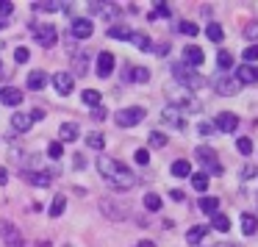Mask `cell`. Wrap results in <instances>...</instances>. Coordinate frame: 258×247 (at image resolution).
I'll return each instance as SVG.
<instances>
[{
    "mask_svg": "<svg viewBox=\"0 0 258 247\" xmlns=\"http://www.w3.org/2000/svg\"><path fill=\"white\" fill-rule=\"evenodd\" d=\"M134 161H139L142 167H145V164H150V153H147L145 147H142V150H136V153H134Z\"/></svg>",
    "mask_w": 258,
    "mask_h": 247,
    "instance_id": "46",
    "label": "cell"
},
{
    "mask_svg": "<svg viewBox=\"0 0 258 247\" xmlns=\"http://www.w3.org/2000/svg\"><path fill=\"white\" fill-rule=\"evenodd\" d=\"M161 195H156V192H147L145 195V208L147 211H161Z\"/></svg>",
    "mask_w": 258,
    "mask_h": 247,
    "instance_id": "29",
    "label": "cell"
},
{
    "mask_svg": "<svg viewBox=\"0 0 258 247\" xmlns=\"http://www.w3.org/2000/svg\"><path fill=\"white\" fill-rule=\"evenodd\" d=\"M23 178L34 186H50V172H28V169H25Z\"/></svg>",
    "mask_w": 258,
    "mask_h": 247,
    "instance_id": "22",
    "label": "cell"
},
{
    "mask_svg": "<svg viewBox=\"0 0 258 247\" xmlns=\"http://www.w3.org/2000/svg\"><path fill=\"white\" fill-rule=\"evenodd\" d=\"M255 203H258V195H255Z\"/></svg>",
    "mask_w": 258,
    "mask_h": 247,
    "instance_id": "57",
    "label": "cell"
},
{
    "mask_svg": "<svg viewBox=\"0 0 258 247\" xmlns=\"http://www.w3.org/2000/svg\"><path fill=\"white\" fill-rule=\"evenodd\" d=\"M236 150H239L241 156H250V153H252V139H250V136H241V139H236Z\"/></svg>",
    "mask_w": 258,
    "mask_h": 247,
    "instance_id": "37",
    "label": "cell"
},
{
    "mask_svg": "<svg viewBox=\"0 0 258 247\" xmlns=\"http://www.w3.org/2000/svg\"><path fill=\"white\" fill-rule=\"evenodd\" d=\"M169 172H172L175 178H189V175H191V164H189V161H183V158H178V161H172Z\"/></svg>",
    "mask_w": 258,
    "mask_h": 247,
    "instance_id": "24",
    "label": "cell"
},
{
    "mask_svg": "<svg viewBox=\"0 0 258 247\" xmlns=\"http://www.w3.org/2000/svg\"><path fill=\"white\" fill-rule=\"evenodd\" d=\"M53 86H56L58 95H73V86H75V78L73 73H53Z\"/></svg>",
    "mask_w": 258,
    "mask_h": 247,
    "instance_id": "9",
    "label": "cell"
},
{
    "mask_svg": "<svg viewBox=\"0 0 258 247\" xmlns=\"http://www.w3.org/2000/svg\"><path fill=\"white\" fill-rule=\"evenodd\" d=\"M197 131H200V136H211L214 134V125L211 122H200V125H197Z\"/></svg>",
    "mask_w": 258,
    "mask_h": 247,
    "instance_id": "50",
    "label": "cell"
},
{
    "mask_svg": "<svg viewBox=\"0 0 258 247\" xmlns=\"http://www.w3.org/2000/svg\"><path fill=\"white\" fill-rule=\"evenodd\" d=\"M214 89H217V95H225V97H230V95H239V89H241V84L233 78V75H219L217 81H214Z\"/></svg>",
    "mask_w": 258,
    "mask_h": 247,
    "instance_id": "7",
    "label": "cell"
},
{
    "mask_svg": "<svg viewBox=\"0 0 258 247\" xmlns=\"http://www.w3.org/2000/svg\"><path fill=\"white\" fill-rule=\"evenodd\" d=\"M0 183H6V169H0Z\"/></svg>",
    "mask_w": 258,
    "mask_h": 247,
    "instance_id": "54",
    "label": "cell"
},
{
    "mask_svg": "<svg viewBox=\"0 0 258 247\" xmlns=\"http://www.w3.org/2000/svg\"><path fill=\"white\" fill-rule=\"evenodd\" d=\"M153 14H150V20H156V17H169V3H153Z\"/></svg>",
    "mask_w": 258,
    "mask_h": 247,
    "instance_id": "40",
    "label": "cell"
},
{
    "mask_svg": "<svg viewBox=\"0 0 258 247\" xmlns=\"http://www.w3.org/2000/svg\"><path fill=\"white\" fill-rule=\"evenodd\" d=\"M214 128L225 131V134H233V131L239 128V117H236L233 111H222V114H217V119H214Z\"/></svg>",
    "mask_w": 258,
    "mask_h": 247,
    "instance_id": "11",
    "label": "cell"
},
{
    "mask_svg": "<svg viewBox=\"0 0 258 247\" xmlns=\"http://www.w3.org/2000/svg\"><path fill=\"white\" fill-rule=\"evenodd\" d=\"M189 178H191V186H195L197 192H206V189H208V180H211L206 172H191Z\"/></svg>",
    "mask_w": 258,
    "mask_h": 247,
    "instance_id": "30",
    "label": "cell"
},
{
    "mask_svg": "<svg viewBox=\"0 0 258 247\" xmlns=\"http://www.w3.org/2000/svg\"><path fill=\"white\" fill-rule=\"evenodd\" d=\"M147 117V111L142 106H128V108H122V111H117V125L119 128H134V125H139L142 119Z\"/></svg>",
    "mask_w": 258,
    "mask_h": 247,
    "instance_id": "4",
    "label": "cell"
},
{
    "mask_svg": "<svg viewBox=\"0 0 258 247\" xmlns=\"http://www.w3.org/2000/svg\"><path fill=\"white\" fill-rule=\"evenodd\" d=\"M161 119L169 125V128H175V131H183L186 128V114L180 111L178 106H172V103H169V106L161 111Z\"/></svg>",
    "mask_w": 258,
    "mask_h": 247,
    "instance_id": "6",
    "label": "cell"
},
{
    "mask_svg": "<svg viewBox=\"0 0 258 247\" xmlns=\"http://www.w3.org/2000/svg\"><path fill=\"white\" fill-rule=\"evenodd\" d=\"M31 34H34V39L39 42L42 47H47V50H50V47L58 42L56 28H53V25H47V23H34V25H31Z\"/></svg>",
    "mask_w": 258,
    "mask_h": 247,
    "instance_id": "3",
    "label": "cell"
},
{
    "mask_svg": "<svg viewBox=\"0 0 258 247\" xmlns=\"http://www.w3.org/2000/svg\"><path fill=\"white\" fill-rule=\"evenodd\" d=\"M86 9H89L92 14H97V17H106V20H111L114 14H119V9L114 6V3H95V0H92V3H86Z\"/></svg>",
    "mask_w": 258,
    "mask_h": 247,
    "instance_id": "15",
    "label": "cell"
},
{
    "mask_svg": "<svg viewBox=\"0 0 258 247\" xmlns=\"http://www.w3.org/2000/svg\"><path fill=\"white\" fill-rule=\"evenodd\" d=\"M241 56H244V64H252V61H258V45H250L244 53H241Z\"/></svg>",
    "mask_w": 258,
    "mask_h": 247,
    "instance_id": "42",
    "label": "cell"
},
{
    "mask_svg": "<svg viewBox=\"0 0 258 247\" xmlns=\"http://www.w3.org/2000/svg\"><path fill=\"white\" fill-rule=\"evenodd\" d=\"M147 139H150V147H167V136H164L161 131H153Z\"/></svg>",
    "mask_w": 258,
    "mask_h": 247,
    "instance_id": "38",
    "label": "cell"
},
{
    "mask_svg": "<svg viewBox=\"0 0 258 247\" xmlns=\"http://www.w3.org/2000/svg\"><path fill=\"white\" fill-rule=\"evenodd\" d=\"M241 230H244L247 236L258 233V217H255V214H250V211L241 214Z\"/></svg>",
    "mask_w": 258,
    "mask_h": 247,
    "instance_id": "21",
    "label": "cell"
},
{
    "mask_svg": "<svg viewBox=\"0 0 258 247\" xmlns=\"http://www.w3.org/2000/svg\"><path fill=\"white\" fill-rule=\"evenodd\" d=\"M97 172H100L103 178H106L114 189H119V192H128V189H134V186H136V175L131 172L125 164L114 161V158H108V156H103L100 161H97Z\"/></svg>",
    "mask_w": 258,
    "mask_h": 247,
    "instance_id": "1",
    "label": "cell"
},
{
    "mask_svg": "<svg viewBox=\"0 0 258 247\" xmlns=\"http://www.w3.org/2000/svg\"><path fill=\"white\" fill-rule=\"evenodd\" d=\"M150 53H156V56L161 58V56H167V53H169V45H167V42H158V45L150 47Z\"/></svg>",
    "mask_w": 258,
    "mask_h": 247,
    "instance_id": "47",
    "label": "cell"
},
{
    "mask_svg": "<svg viewBox=\"0 0 258 247\" xmlns=\"http://www.w3.org/2000/svg\"><path fill=\"white\" fill-rule=\"evenodd\" d=\"M100 208H103V214L106 217H111V219H125L128 217V208L122 206V203H114V200H100Z\"/></svg>",
    "mask_w": 258,
    "mask_h": 247,
    "instance_id": "13",
    "label": "cell"
},
{
    "mask_svg": "<svg viewBox=\"0 0 258 247\" xmlns=\"http://www.w3.org/2000/svg\"><path fill=\"white\" fill-rule=\"evenodd\" d=\"M0 73H3V61H0Z\"/></svg>",
    "mask_w": 258,
    "mask_h": 247,
    "instance_id": "55",
    "label": "cell"
},
{
    "mask_svg": "<svg viewBox=\"0 0 258 247\" xmlns=\"http://www.w3.org/2000/svg\"><path fill=\"white\" fill-rule=\"evenodd\" d=\"M206 36H208V39H211V42H222L225 31L219 28L217 23H208V25H206Z\"/></svg>",
    "mask_w": 258,
    "mask_h": 247,
    "instance_id": "35",
    "label": "cell"
},
{
    "mask_svg": "<svg viewBox=\"0 0 258 247\" xmlns=\"http://www.w3.org/2000/svg\"><path fill=\"white\" fill-rule=\"evenodd\" d=\"M108 117V111L103 106H97V108H92V119H97V122H100V119H106Z\"/></svg>",
    "mask_w": 258,
    "mask_h": 247,
    "instance_id": "49",
    "label": "cell"
},
{
    "mask_svg": "<svg viewBox=\"0 0 258 247\" xmlns=\"http://www.w3.org/2000/svg\"><path fill=\"white\" fill-rule=\"evenodd\" d=\"M86 145H89L92 150H103V147H106V136L97 134V131H92V134L86 136Z\"/></svg>",
    "mask_w": 258,
    "mask_h": 247,
    "instance_id": "32",
    "label": "cell"
},
{
    "mask_svg": "<svg viewBox=\"0 0 258 247\" xmlns=\"http://www.w3.org/2000/svg\"><path fill=\"white\" fill-rule=\"evenodd\" d=\"M169 197H172L175 203H183V200H186V195H183L180 189H172V192H169Z\"/></svg>",
    "mask_w": 258,
    "mask_h": 247,
    "instance_id": "51",
    "label": "cell"
},
{
    "mask_svg": "<svg viewBox=\"0 0 258 247\" xmlns=\"http://www.w3.org/2000/svg\"><path fill=\"white\" fill-rule=\"evenodd\" d=\"M31 125H34V122H31V117H28V114H23V111H14V114H12V128H14V131L25 134V131L31 128Z\"/></svg>",
    "mask_w": 258,
    "mask_h": 247,
    "instance_id": "19",
    "label": "cell"
},
{
    "mask_svg": "<svg viewBox=\"0 0 258 247\" xmlns=\"http://www.w3.org/2000/svg\"><path fill=\"white\" fill-rule=\"evenodd\" d=\"M236 81L239 84H258V67L255 64H241L236 70Z\"/></svg>",
    "mask_w": 258,
    "mask_h": 247,
    "instance_id": "16",
    "label": "cell"
},
{
    "mask_svg": "<svg viewBox=\"0 0 258 247\" xmlns=\"http://www.w3.org/2000/svg\"><path fill=\"white\" fill-rule=\"evenodd\" d=\"M114 56L108 50H103V53H97V61H95V73L100 75V78H108V75L114 73Z\"/></svg>",
    "mask_w": 258,
    "mask_h": 247,
    "instance_id": "10",
    "label": "cell"
},
{
    "mask_svg": "<svg viewBox=\"0 0 258 247\" xmlns=\"http://www.w3.org/2000/svg\"><path fill=\"white\" fill-rule=\"evenodd\" d=\"M73 161H75V169H84V167H86V164H84V156H75Z\"/></svg>",
    "mask_w": 258,
    "mask_h": 247,
    "instance_id": "52",
    "label": "cell"
},
{
    "mask_svg": "<svg viewBox=\"0 0 258 247\" xmlns=\"http://www.w3.org/2000/svg\"><path fill=\"white\" fill-rule=\"evenodd\" d=\"M206 233H208L206 225H195V228L186 230V241H189V244H200V241L206 239Z\"/></svg>",
    "mask_w": 258,
    "mask_h": 247,
    "instance_id": "23",
    "label": "cell"
},
{
    "mask_svg": "<svg viewBox=\"0 0 258 247\" xmlns=\"http://www.w3.org/2000/svg\"><path fill=\"white\" fill-rule=\"evenodd\" d=\"M131 34H134V31H131L128 25H111V28H108V36H111V39H131Z\"/></svg>",
    "mask_w": 258,
    "mask_h": 247,
    "instance_id": "31",
    "label": "cell"
},
{
    "mask_svg": "<svg viewBox=\"0 0 258 247\" xmlns=\"http://www.w3.org/2000/svg\"><path fill=\"white\" fill-rule=\"evenodd\" d=\"M23 97L25 95L17 89V86H3V89H0V103H3V106H20Z\"/></svg>",
    "mask_w": 258,
    "mask_h": 247,
    "instance_id": "14",
    "label": "cell"
},
{
    "mask_svg": "<svg viewBox=\"0 0 258 247\" xmlns=\"http://www.w3.org/2000/svg\"><path fill=\"white\" fill-rule=\"evenodd\" d=\"M0 25H3V20H0Z\"/></svg>",
    "mask_w": 258,
    "mask_h": 247,
    "instance_id": "58",
    "label": "cell"
},
{
    "mask_svg": "<svg viewBox=\"0 0 258 247\" xmlns=\"http://www.w3.org/2000/svg\"><path fill=\"white\" fill-rule=\"evenodd\" d=\"M81 136V128H78V122H64L61 128H58V142H75Z\"/></svg>",
    "mask_w": 258,
    "mask_h": 247,
    "instance_id": "17",
    "label": "cell"
},
{
    "mask_svg": "<svg viewBox=\"0 0 258 247\" xmlns=\"http://www.w3.org/2000/svg\"><path fill=\"white\" fill-rule=\"evenodd\" d=\"M131 42H134V45L136 47H139V50H150V39H147V34H136V31H134V34H131Z\"/></svg>",
    "mask_w": 258,
    "mask_h": 247,
    "instance_id": "36",
    "label": "cell"
},
{
    "mask_svg": "<svg viewBox=\"0 0 258 247\" xmlns=\"http://www.w3.org/2000/svg\"><path fill=\"white\" fill-rule=\"evenodd\" d=\"M258 175V167L255 164H247V167H241V180H250V178H255Z\"/></svg>",
    "mask_w": 258,
    "mask_h": 247,
    "instance_id": "44",
    "label": "cell"
},
{
    "mask_svg": "<svg viewBox=\"0 0 258 247\" xmlns=\"http://www.w3.org/2000/svg\"><path fill=\"white\" fill-rule=\"evenodd\" d=\"M58 9H64V3H53V0H39V3H34V12H58Z\"/></svg>",
    "mask_w": 258,
    "mask_h": 247,
    "instance_id": "34",
    "label": "cell"
},
{
    "mask_svg": "<svg viewBox=\"0 0 258 247\" xmlns=\"http://www.w3.org/2000/svg\"><path fill=\"white\" fill-rule=\"evenodd\" d=\"M28 58H31V50H28V47H17V50H14V61H17V64H25Z\"/></svg>",
    "mask_w": 258,
    "mask_h": 247,
    "instance_id": "43",
    "label": "cell"
},
{
    "mask_svg": "<svg viewBox=\"0 0 258 247\" xmlns=\"http://www.w3.org/2000/svg\"><path fill=\"white\" fill-rule=\"evenodd\" d=\"M47 86V73L45 70H34V73H28V89L31 92H39Z\"/></svg>",
    "mask_w": 258,
    "mask_h": 247,
    "instance_id": "18",
    "label": "cell"
},
{
    "mask_svg": "<svg viewBox=\"0 0 258 247\" xmlns=\"http://www.w3.org/2000/svg\"><path fill=\"white\" fill-rule=\"evenodd\" d=\"M0 239H3V244L6 247H25V239L23 233H20V228L14 222H0Z\"/></svg>",
    "mask_w": 258,
    "mask_h": 247,
    "instance_id": "5",
    "label": "cell"
},
{
    "mask_svg": "<svg viewBox=\"0 0 258 247\" xmlns=\"http://www.w3.org/2000/svg\"><path fill=\"white\" fill-rule=\"evenodd\" d=\"M12 12H14V3H12V0H0V20L9 17Z\"/></svg>",
    "mask_w": 258,
    "mask_h": 247,
    "instance_id": "45",
    "label": "cell"
},
{
    "mask_svg": "<svg viewBox=\"0 0 258 247\" xmlns=\"http://www.w3.org/2000/svg\"><path fill=\"white\" fill-rule=\"evenodd\" d=\"M139 247H156V244H153L150 239H142V241H139Z\"/></svg>",
    "mask_w": 258,
    "mask_h": 247,
    "instance_id": "53",
    "label": "cell"
},
{
    "mask_svg": "<svg viewBox=\"0 0 258 247\" xmlns=\"http://www.w3.org/2000/svg\"><path fill=\"white\" fill-rule=\"evenodd\" d=\"M178 31H180V34H186V36H197V34H200V28H197L195 23H189V20H183V23L178 25Z\"/></svg>",
    "mask_w": 258,
    "mask_h": 247,
    "instance_id": "39",
    "label": "cell"
},
{
    "mask_svg": "<svg viewBox=\"0 0 258 247\" xmlns=\"http://www.w3.org/2000/svg\"><path fill=\"white\" fill-rule=\"evenodd\" d=\"M244 36H247V39H258V23H250V25H247V28H244Z\"/></svg>",
    "mask_w": 258,
    "mask_h": 247,
    "instance_id": "48",
    "label": "cell"
},
{
    "mask_svg": "<svg viewBox=\"0 0 258 247\" xmlns=\"http://www.w3.org/2000/svg\"><path fill=\"white\" fill-rule=\"evenodd\" d=\"M195 158L203 164V167H208V172H211V175H222V164L217 161V153H214V147H206V145L195 147ZM208 172H206V175H208Z\"/></svg>",
    "mask_w": 258,
    "mask_h": 247,
    "instance_id": "2",
    "label": "cell"
},
{
    "mask_svg": "<svg viewBox=\"0 0 258 247\" xmlns=\"http://www.w3.org/2000/svg\"><path fill=\"white\" fill-rule=\"evenodd\" d=\"M64 247H73V244H64Z\"/></svg>",
    "mask_w": 258,
    "mask_h": 247,
    "instance_id": "56",
    "label": "cell"
},
{
    "mask_svg": "<svg viewBox=\"0 0 258 247\" xmlns=\"http://www.w3.org/2000/svg\"><path fill=\"white\" fill-rule=\"evenodd\" d=\"M47 156H50V158H61L64 156V145H61V142H50V145H47Z\"/></svg>",
    "mask_w": 258,
    "mask_h": 247,
    "instance_id": "41",
    "label": "cell"
},
{
    "mask_svg": "<svg viewBox=\"0 0 258 247\" xmlns=\"http://www.w3.org/2000/svg\"><path fill=\"white\" fill-rule=\"evenodd\" d=\"M92 31H95V25H92V20H86V17H75L73 25H70V36H75V39H89Z\"/></svg>",
    "mask_w": 258,
    "mask_h": 247,
    "instance_id": "8",
    "label": "cell"
},
{
    "mask_svg": "<svg viewBox=\"0 0 258 247\" xmlns=\"http://www.w3.org/2000/svg\"><path fill=\"white\" fill-rule=\"evenodd\" d=\"M217 67H219V73L228 75L230 70H233V56H230L228 50H219V53H217Z\"/></svg>",
    "mask_w": 258,
    "mask_h": 247,
    "instance_id": "27",
    "label": "cell"
},
{
    "mask_svg": "<svg viewBox=\"0 0 258 247\" xmlns=\"http://www.w3.org/2000/svg\"><path fill=\"white\" fill-rule=\"evenodd\" d=\"M200 211L203 214H208V217H214V214H219V200L217 197H200Z\"/></svg>",
    "mask_w": 258,
    "mask_h": 247,
    "instance_id": "25",
    "label": "cell"
},
{
    "mask_svg": "<svg viewBox=\"0 0 258 247\" xmlns=\"http://www.w3.org/2000/svg\"><path fill=\"white\" fill-rule=\"evenodd\" d=\"M208 228L219 230V233H228V230H230V217H228V214H222V211L214 214V217H211V225H208Z\"/></svg>",
    "mask_w": 258,
    "mask_h": 247,
    "instance_id": "20",
    "label": "cell"
},
{
    "mask_svg": "<svg viewBox=\"0 0 258 247\" xmlns=\"http://www.w3.org/2000/svg\"><path fill=\"white\" fill-rule=\"evenodd\" d=\"M81 100H84L86 106L97 108V106H100V92H97V89H84V95H81Z\"/></svg>",
    "mask_w": 258,
    "mask_h": 247,
    "instance_id": "33",
    "label": "cell"
},
{
    "mask_svg": "<svg viewBox=\"0 0 258 247\" xmlns=\"http://www.w3.org/2000/svg\"><path fill=\"white\" fill-rule=\"evenodd\" d=\"M125 78L136 81V84H147V81H150V70H147V67H131Z\"/></svg>",
    "mask_w": 258,
    "mask_h": 247,
    "instance_id": "26",
    "label": "cell"
},
{
    "mask_svg": "<svg viewBox=\"0 0 258 247\" xmlns=\"http://www.w3.org/2000/svg\"><path fill=\"white\" fill-rule=\"evenodd\" d=\"M64 208H67V197L56 195V197H53V203H50V208H47V214H50V217H61Z\"/></svg>",
    "mask_w": 258,
    "mask_h": 247,
    "instance_id": "28",
    "label": "cell"
},
{
    "mask_svg": "<svg viewBox=\"0 0 258 247\" xmlns=\"http://www.w3.org/2000/svg\"><path fill=\"white\" fill-rule=\"evenodd\" d=\"M203 61H206V53H203L197 45H186L183 47V64H186V67L195 70V67H200Z\"/></svg>",
    "mask_w": 258,
    "mask_h": 247,
    "instance_id": "12",
    "label": "cell"
}]
</instances>
